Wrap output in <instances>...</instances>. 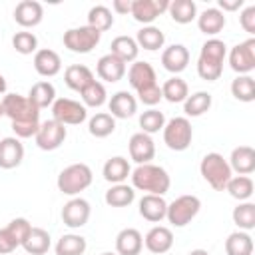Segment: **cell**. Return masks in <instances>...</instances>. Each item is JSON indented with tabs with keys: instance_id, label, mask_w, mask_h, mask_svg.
I'll return each mask as SVG.
<instances>
[{
	"instance_id": "cell-1",
	"label": "cell",
	"mask_w": 255,
	"mask_h": 255,
	"mask_svg": "<svg viewBox=\"0 0 255 255\" xmlns=\"http://www.w3.org/2000/svg\"><path fill=\"white\" fill-rule=\"evenodd\" d=\"M131 187L133 189H139V191H145V193H151V195H163L169 191V185H171V179H169V173L159 167V165H153V163H141L137 165L131 173Z\"/></svg>"
},
{
	"instance_id": "cell-2",
	"label": "cell",
	"mask_w": 255,
	"mask_h": 255,
	"mask_svg": "<svg viewBox=\"0 0 255 255\" xmlns=\"http://www.w3.org/2000/svg\"><path fill=\"white\" fill-rule=\"evenodd\" d=\"M199 171H201V177L215 189V191H223L227 181L233 177V171L227 163V159L217 153V151H211V153H205L201 163H199Z\"/></svg>"
},
{
	"instance_id": "cell-3",
	"label": "cell",
	"mask_w": 255,
	"mask_h": 255,
	"mask_svg": "<svg viewBox=\"0 0 255 255\" xmlns=\"http://www.w3.org/2000/svg\"><path fill=\"white\" fill-rule=\"evenodd\" d=\"M92 179L94 173L88 163H72L60 171L56 185L64 195H78L92 185Z\"/></svg>"
},
{
	"instance_id": "cell-4",
	"label": "cell",
	"mask_w": 255,
	"mask_h": 255,
	"mask_svg": "<svg viewBox=\"0 0 255 255\" xmlns=\"http://www.w3.org/2000/svg\"><path fill=\"white\" fill-rule=\"evenodd\" d=\"M201 209V201L197 195H179L175 197L171 203H167V213L165 219L173 225V227H185L187 223H191L195 219V215Z\"/></svg>"
},
{
	"instance_id": "cell-5",
	"label": "cell",
	"mask_w": 255,
	"mask_h": 255,
	"mask_svg": "<svg viewBox=\"0 0 255 255\" xmlns=\"http://www.w3.org/2000/svg\"><path fill=\"white\" fill-rule=\"evenodd\" d=\"M2 108H4V116H8L12 124L40 122V110L28 100V96L6 94L2 98Z\"/></svg>"
},
{
	"instance_id": "cell-6",
	"label": "cell",
	"mask_w": 255,
	"mask_h": 255,
	"mask_svg": "<svg viewBox=\"0 0 255 255\" xmlns=\"http://www.w3.org/2000/svg\"><path fill=\"white\" fill-rule=\"evenodd\" d=\"M163 143L173 151H185L193 139V128L187 118H171L163 126Z\"/></svg>"
},
{
	"instance_id": "cell-7",
	"label": "cell",
	"mask_w": 255,
	"mask_h": 255,
	"mask_svg": "<svg viewBox=\"0 0 255 255\" xmlns=\"http://www.w3.org/2000/svg\"><path fill=\"white\" fill-rule=\"evenodd\" d=\"M100 40H102V32H98L88 24L64 32V46L74 54H90L100 44Z\"/></svg>"
},
{
	"instance_id": "cell-8",
	"label": "cell",
	"mask_w": 255,
	"mask_h": 255,
	"mask_svg": "<svg viewBox=\"0 0 255 255\" xmlns=\"http://www.w3.org/2000/svg\"><path fill=\"white\" fill-rule=\"evenodd\" d=\"M88 118V108L70 98H56L52 104V120L62 126H80Z\"/></svg>"
},
{
	"instance_id": "cell-9",
	"label": "cell",
	"mask_w": 255,
	"mask_h": 255,
	"mask_svg": "<svg viewBox=\"0 0 255 255\" xmlns=\"http://www.w3.org/2000/svg\"><path fill=\"white\" fill-rule=\"evenodd\" d=\"M229 66L239 76H249L255 70V38H249L231 48Z\"/></svg>"
},
{
	"instance_id": "cell-10",
	"label": "cell",
	"mask_w": 255,
	"mask_h": 255,
	"mask_svg": "<svg viewBox=\"0 0 255 255\" xmlns=\"http://www.w3.org/2000/svg\"><path fill=\"white\" fill-rule=\"evenodd\" d=\"M66 135H68L66 126H62V124L56 122V120H46V122L40 124V129H38V133L34 135V139H36V145H38L40 149H44V151H54V149H58V147L64 143Z\"/></svg>"
},
{
	"instance_id": "cell-11",
	"label": "cell",
	"mask_w": 255,
	"mask_h": 255,
	"mask_svg": "<svg viewBox=\"0 0 255 255\" xmlns=\"http://www.w3.org/2000/svg\"><path fill=\"white\" fill-rule=\"evenodd\" d=\"M92 215V207L84 197H72L68 203L62 207V221L70 229H80L88 223Z\"/></svg>"
},
{
	"instance_id": "cell-12",
	"label": "cell",
	"mask_w": 255,
	"mask_h": 255,
	"mask_svg": "<svg viewBox=\"0 0 255 255\" xmlns=\"http://www.w3.org/2000/svg\"><path fill=\"white\" fill-rule=\"evenodd\" d=\"M169 2L167 0H131V16L139 24L151 26V22L167 10Z\"/></svg>"
},
{
	"instance_id": "cell-13",
	"label": "cell",
	"mask_w": 255,
	"mask_h": 255,
	"mask_svg": "<svg viewBox=\"0 0 255 255\" xmlns=\"http://www.w3.org/2000/svg\"><path fill=\"white\" fill-rule=\"evenodd\" d=\"M128 82H129V86L135 90V94L137 92H141V90H145V88H151V86H155L157 84V76H155V70H153V66L149 64V62H139V60H135L131 66H129V70H128Z\"/></svg>"
},
{
	"instance_id": "cell-14",
	"label": "cell",
	"mask_w": 255,
	"mask_h": 255,
	"mask_svg": "<svg viewBox=\"0 0 255 255\" xmlns=\"http://www.w3.org/2000/svg\"><path fill=\"white\" fill-rule=\"evenodd\" d=\"M128 147H129V157H131L137 165H141V163H151V159H153V155H155V143H153L151 135H147V133H143V131L133 133V135L129 137Z\"/></svg>"
},
{
	"instance_id": "cell-15",
	"label": "cell",
	"mask_w": 255,
	"mask_h": 255,
	"mask_svg": "<svg viewBox=\"0 0 255 255\" xmlns=\"http://www.w3.org/2000/svg\"><path fill=\"white\" fill-rule=\"evenodd\" d=\"M143 245L149 253H155V255H161V253H167L171 247H173V233L169 227H163V225H155L151 227L145 237H143Z\"/></svg>"
},
{
	"instance_id": "cell-16",
	"label": "cell",
	"mask_w": 255,
	"mask_h": 255,
	"mask_svg": "<svg viewBox=\"0 0 255 255\" xmlns=\"http://www.w3.org/2000/svg\"><path fill=\"white\" fill-rule=\"evenodd\" d=\"M44 18V8L36 0H22L14 8V20L22 28H34L42 22Z\"/></svg>"
},
{
	"instance_id": "cell-17",
	"label": "cell",
	"mask_w": 255,
	"mask_h": 255,
	"mask_svg": "<svg viewBox=\"0 0 255 255\" xmlns=\"http://www.w3.org/2000/svg\"><path fill=\"white\" fill-rule=\"evenodd\" d=\"M24 159V145L22 141L14 137H2L0 139V167L2 169H14Z\"/></svg>"
},
{
	"instance_id": "cell-18",
	"label": "cell",
	"mask_w": 255,
	"mask_h": 255,
	"mask_svg": "<svg viewBox=\"0 0 255 255\" xmlns=\"http://www.w3.org/2000/svg\"><path fill=\"white\" fill-rule=\"evenodd\" d=\"M187 64H189V50L183 44H171L161 52V66L175 76L183 72Z\"/></svg>"
},
{
	"instance_id": "cell-19",
	"label": "cell",
	"mask_w": 255,
	"mask_h": 255,
	"mask_svg": "<svg viewBox=\"0 0 255 255\" xmlns=\"http://www.w3.org/2000/svg\"><path fill=\"white\" fill-rule=\"evenodd\" d=\"M126 70H128V64H124L120 58H116L114 54H106L98 60L96 64V72L100 76V80L104 82H120L124 76H126Z\"/></svg>"
},
{
	"instance_id": "cell-20",
	"label": "cell",
	"mask_w": 255,
	"mask_h": 255,
	"mask_svg": "<svg viewBox=\"0 0 255 255\" xmlns=\"http://www.w3.org/2000/svg\"><path fill=\"white\" fill-rule=\"evenodd\" d=\"M108 108H110V116L112 118H116V120H128V118H131L137 112V100L129 92L122 90V92H116L110 98Z\"/></svg>"
},
{
	"instance_id": "cell-21",
	"label": "cell",
	"mask_w": 255,
	"mask_h": 255,
	"mask_svg": "<svg viewBox=\"0 0 255 255\" xmlns=\"http://www.w3.org/2000/svg\"><path fill=\"white\" fill-rule=\"evenodd\" d=\"M167 213V201L163 199V195H151L145 193L139 199V215L149 221V223H159L161 219H165Z\"/></svg>"
},
{
	"instance_id": "cell-22",
	"label": "cell",
	"mask_w": 255,
	"mask_h": 255,
	"mask_svg": "<svg viewBox=\"0 0 255 255\" xmlns=\"http://www.w3.org/2000/svg\"><path fill=\"white\" fill-rule=\"evenodd\" d=\"M143 247V237L135 227H126L116 235L118 255H139Z\"/></svg>"
},
{
	"instance_id": "cell-23",
	"label": "cell",
	"mask_w": 255,
	"mask_h": 255,
	"mask_svg": "<svg viewBox=\"0 0 255 255\" xmlns=\"http://www.w3.org/2000/svg\"><path fill=\"white\" fill-rule=\"evenodd\" d=\"M34 70L44 76V78H52L56 74H60L62 70V60L58 56V52L50 50V48H42L34 54Z\"/></svg>"
},
{
	"instance_id": "cell-24",
	"label": "cell",
	"mask_w": 255,
	"mask_h": 255,
	"mask_svg": "<svg viewBox=\"0 0 255 255\" xmlns=\"http://www.w3.org/2000/svg\"><path fill=\"white\" fill-rule=\"evenodd\" d=\"M227 163L231 171L239 175H249L255 171V149L251 145H239L231 151V157Z\"/></svg>"
},
{
	"instance_id": "cell-25",
	"label": "cell",
	"mask_w": 255,
	"mask_h": 255,
	"mask_svg": "<svg viewBox=\"0 0 255 255\" xmlns=\"http://www.w3.org/2000/svg\"><path fill=\"white\" fill-rule=\"evenodd\" d=\"M96 78H94V74H92V70L88 68V66H84V64H72V66H68L66 68V72H64V82H66V86L70 88V90H74V92H82L88 84H92Z\"/></svg>"
},
{
	"instance_id": "cell-26",
	"label": "cell",
	"mask_w": 255,
	"mask_h": 255,
	"mask_svg": "<svg viewBox=\"0 0 255 255\" xmlns=\"http://www.w3.org/2000/svg\"><path fill=\"white\" fill-rule=\"evenodd\" d=\"M102 173H104V179H106V181H110V183L116 185V183H124V181L129 177L131 167H129V161H128L126 157L114 155V157H110V159L104 163Z\"/></svg>"
},
{
	"instance_id": "cell-27",
	"label": "cell",
	"mask_w": 255,
	"mask_h": 255,
	"mask_svg": "<svg viewBox=\"0 0 255 255\" xmlns=\"http://www.w3.org/2000/svg\"><path fill=\"white\" fill-rule=\"evenodd\" d=\"M197 28L205 36H215L225 28V14L219 8H207L197 16Z\"/></svg>"
},
{
	"instance_id": "cell-28",
	"label": "cell",
	"mask_w": 255,
	"mask_h": 255,
	"mask_svg": "<svg viewBox=\"0 0 255 255\" xmlns=\"http://www.w3.org/2000/svg\"><path fill=\"white\" fill-rule=\"evenodd\" d=\"M50 245H52L50 233L42 227H32L26 241L22 243V247L28 255H44V253L50 251Z\"/></svg>"
},
{
	"instance_id": "cell-29",
	"label": "cell",
	"mask_w": 255,
	"mask_h": 255,
	"mask_svg": "<svg viewBox=\"0 0 255 255\" xmlns=\"http://www.w3.org/2000/svg\"><path fill=\"white\" fill-rule=\"evenodd\" d=\"M112 52L116 58H120L124 64H129V62H135L137 60V54H139V46L135 42V38L131 36H118L112 40Z\"/></svg>"
},
{
	"instance_id": "cell-30",
	"label": "cell",
	"mask_w": 255,
	"mask_h": 255,
	"mask_svg": "<svg viewBox=\"0 0 255 255\" xmlns=\"http://www.w3.org/2000/svg\"><path fill=\"white\" fill-rule=\"evenodd\" d=\"M28 100L38 108V110H44L48 106H52L56 102V88L54 84H50L48 80H42V82H36L30 92H28Z\"/></svg>"
},
{
	"instance_id": "cell-31",
	"label": "cell",
	"mask_w": 255,
	"mask_h": 255,
	"mask_svg": "<svg viewBox=\"0 0 255 255\" xmlns=\"http://www.w3.org/2000/svg\"><path fill=\"white\" fill-rule=\"evenodd\" d=\"M187 96H189V86H187V82L181 80L179 76H173V78L165 80L163 86H161V98L167 100L169 104L185 102Z\"/></svg>"
},
{
	"instance_id": "cell-32",
	"label": "cell",
	"mask_w": 255,
	"mask_h": 255,
	"mask_svg": "<svg viewBox=\"0 0 255 255\" xmlns=\"http://www.w3.org/2000/svg\"><path fill=\"white\" fill-rule=\"evenodd\" d=\"M104 199L110 207H128L135 199V189L128 183H116L106 191Z\"/></svg>"
},
{
	"instance_id": "cell-33",
	"label": "cell",
	"mask_w": 255,
	"mask_h": 255,
	"mask_svg": "<svg viewBox=\"0 0 255 255\" xmlns=\"http://www.w3.org/2000/svg\"><path fill=\"white\" fill-rule=\"evenodd\" d=\"M227 255H253V239L247 231H233L225 239Z\"/></svg>"
},
{
	"instance_id": "cell-34",
	"label": "cell",
	"mask_w": 255,
	"mask_h": 255,
	"mask_svg": "<svg viewBox=\"0 0 255 255\" xmlns=\"http://www.w3.org/2000/svg\"><path fill=\"white\" fill-rule=\"evenodd\" d=\"M167 12L173 22L177 24H189L197 18V6L193 0H173L167 6Z\"/></svg>"
},
{
	"instance_id": "cell-35",
	"label": "cell",
	"mask_w": 255,
	"mask_h": 255,
	"mask_svg": "<svg viewBox=\"0 0 255 255\" xmlns=\"http://www.w3.org/2000/svg\"><path fill=\"white\" fill-rule=\"evenodd\" d=\"M54 249H56V255H84L88 249V241L78 233H68L58 239Z\"/></svg>"
},
{
	"instance_id": "cell-36",
	"label": "cell",
	"mask_w": 255,
	"mask_h": 255,
	"mask_svg": "<svg viewBox=\"0 0 255 255\" xmlns=\"http://www.w3.org/2000/svg\"><path fill=\"white\" fill-rule=\"evenodd\" d=\"M135 42H137L139 48L149 50V52H155V50L163 48L165 36H163V32H161L157 26H143V28L135 34Z\"/></svg>"
},
{
	"instance_id": "cell-37",
	"label": "cell",
	"mask_w": 255,
	"mask_h": 255,
	"mask_svg": "<svg viewBox=\"0 0 255 255\" xmlns=\"http://www.w3.org/2000/svg\"><path fill=\"white\" fill-rule=\"evenodd\" d=\"M211 102L213 100H211V94L209 92H195V94H191V96L185 98L183 112H185L187 118H199L205 112H209Z\"/></svg>"
},
{
	"instance_id": "cell-38",
	"label": "cell",
	"mask_w": 255,
	"mask_h": 255,
	"mask_svg": "<svg viewBox=\"0 0 255 255\" xmlns=\"http://www.w3.org/2000/svg\"><path fill=\"white\" fill-rule=\"evenodd\" d=\"M253 189H255V183L249 175H233L225 185V191L237 201H247L253 195Z\"/></svg>"
},
{
	"instance_id": "cell-39",
	"label": "cell",
	"mask_w": 255,
	"mask_h": 255,
	"mask_svg": "<svg viewBox=\"0 0 255 255\" xmlns=\"http://www.w3.org/2000/svg\"><path fill=\"white\" fill-rule=\"evenodd\" d=\"M88 129L94 137H108L116 129V118H112L108 112H98L90 118Z\"/></svg>"
},
{
	"instance_id": "cell-40",
	"label": "cell",
	"mask_w": 255,
	"mask_h": 255,
	"mask_svg": "<svg viewBox=\"0 0 255 255\" xmlns=\"http://www.w3.org/2000/svg\"><path fill=\"white\" fill-rule=\"evenodd\" d=\"M231 217H233V223L239 227V231H251V229H255V203L241 201L233 209Z\"/></svg>"
},
{
	"instance_id": "cell-41",
	"label": "cell",
	"mask_w": 255,
	"mask_h": 255,
	"mask_svg": "<svg viewBox=\"0 0 255 255\" xmlns=\"http://www.w3.org/2000/svg\"><path fill=\"white\" fill-rule=\"evenodd\" d=\"M88 26L96 28L98 32H106L114 26V14L108 6L104 4H98V6H92L90 12H88Z\"/></svg>"
},
{
	"instance_id": "cell-42",
	"label": "cell",
	"mask_w": 255,
	"mask_h": 255,
	"mask_svg": "<svg viewBox=\"0 0 255 255\" xmlns=\"http://www.w3.org/2000/svg\"><path fill=\"white\" fill-rule=\"evenodd\" d=\"M80 96H82V102H84L86 108H102L106 104V100H108L106 86L102 82H98V80H94L92 84H88L80 92Z\"/></svg>"
},
{
	"instance_id": "cell-43",
	"label": "cell",
	"mask_w": 255,
	"mask_h": 255,
	"mask_svg": "<svg viewBox=\"0 0 255 255\" xmlns=\"http://www.w3.org/2000/svg\"><path fill=\"white\" fill-rule=\"evenodd\" d=\"M231 94L239 102H253L255 100V80L251 76H237L231 82Z\"/></svg>"
},
{
	"instance_id": "cell-44",
	"label": "cell",
	"mask_w": 255,
	"mask_h": 255,
	"mask_svg": "<svg viewBox=\"0 0 255 255\" xmlns=\"http://www.w3.org/2000/svg\"><path fill=\"white\" fill-rule=\"evenodd\" d=\"M225 56H227V46L219 38H209L207 42H203L201 52H199L201 60H209V62H215V64H223Z\"/></svg>"
},
{
	"instance_id": "cell-45",
	"label": "cell",
	"mask_w": 255,
	"mask_h": 255,
	"mask_svg": "<svg viewBox=\"0 0 255 255\" xmlns=\"http://www.w3.org/2000/svg\"><path fill=\"white\" fill-rule=\"evenodd\" d=\"M163 126H165V116H163V112H159L155 108H149L139 116V128L147 135L157 133L159 129H163Z\"/></svg>"
},
{
	"instance_id": "cell-46",
	"label": "cell",
	"mask_w": 255,
	"mask_h": 255,
	"mask_svg": "<svg viewBox=\"0 0 255 255\" xmlns=\"http://www.w3.org/2000/svg\"><path fill=\"white\" fill-rule=\"evenodd\" d=\"M12 46L18 54H36L38 52V38L34 32H28V30H22V32H16L14 38H12Z\"/></svg>"
},
{
	"instance_id": "cell-47",
	"label": "cell",
	"mask_w": 255,
	"mask_h": 255,
	"mask_svg": "<svg viewBox=\"0 0 255 255\" xmlns=\"http://www.w3.org/2000/svg\"><path fill=\"white\" fill-rule=\"evenodd\" d=\"M6 227L12 231V235L18 239V243H20V247H22V243L26 241V237H28V233H30V229H32V223H30L28 219H24V217H16V219H12Z\"/></svg>"
},
{
	"instance_id": "cell-48",
	"label": "cell",
	"mask_w": 255,
	"mask_h": 255,
	"mask_svg": "<svg viewBox=\"0 0 255 255\" xmlns=\"http://www.w3.org/2000/svg\"><path fill=\"white\" fill-rule=\"evenodd\" d=\"M20 247L18 239L12 235V231L8 227L0 229V255H10Z\"/></svg>"
},
{
	"instance_id": "cell-49",
	"label": "cell",
	"mask_w": 255,
	"mask_h": 255,
	"mask_svg": "<svg viewBox=\"0 0 255 255\" xmlns=\"http://www.w3.org/2000/svg\"><path fill=\"white\" fill-rule=\"evenodd\" d=\"M137 98H139L141 104L153 108V106L159 104V100H161V86L155 84V86H151V88H145V90L137 92Z\"/></svg>"
},
{
	"instance_id": "cell-50",
	"label": "cell",
	"mask_w": 255,
	"mask_h": 255,
	"mask_svg": "<svg viewBox=\"0 0 255 255\" xmlns=\"http://www.w3.org/2000/svg\"><path fill=\"white\" fill-rule=\"evenodd\" d=\"M239 24L245 32L255 34V6H247L241 14H239Z\"/></svg>"
},
{
	"instance_id": "cell-51",
	"label": "cell",
	"mask_w": 255,
	"mask_h": 255,
	"mask_svg": "<svg viewBox=\"0 0 255 255\" xmlns=\"http://www.w3.org/2000/svg\"><path fill=\"white\" fill-rule=\"evenodd\" d=\"M217 6H219V10L223 14L225 12H235V10H239L243 6V0H219Z\"/></svg>"
},
{
	"instance_id": "cell-52",
	"label": "cell",
	"mask_w": 255,
	"mask_h": 255,
	"mask_svg": "<svg viewBox=\"0 0 255 255\" xmlns=\"http://www.w3.org/2000/svg\"><path fill=\"white\" fill-rule=\"evenodd\" d=\"M112 8H114L118 14H129V12H131V0H114Z\"/></svg>"
},
{
	"instance_id": "cell-53",
	"label": "cell",
	"mask_w": 255,
	"mask_h": 255,
	"mask_svg": "<svg viewBox=\"0 0 255 255\" xmlns=\"http://www.w3.org/2000/svg\"><path fill=\"white\" fill-rule=\"evenodd\" d=\"M187 255H209V251H205V249H191Z\"/></svg>"
},
{
	"instance_id": "cell-54",
	"label": "cell",
	"mask_w": 255,
	"mask_h": 255,
	"mask_svg": "<svg viewBox=\"0 0 255 255\" xmlns=\"http://www.w3.org/2000/svg\"><path fill=\"white\" fill-rule=\"evenodd\" d=\"M2 94H6V80H4V76L0 74V96Z\"/></svg>"
},
{
	"instance_id": "cell-55",
	"label": "cell",
	"mask_w": 255,
	"mask_h": 255,
	"mask_svg": "<svg viewBox=\"0 0 255 255\" xmlns=\"http://www.w3.org/2000/svg\"><path fill=\"white\" fill-rule=\"evenodd\" d=\"M4 116V108H2V100H0V118Z\"/></svg>"
},
{
	"instance_id": "cell-56",
	"label": "cell",
	"mask_w": 255,
	"mask_h": 255,
	"mask_svg": "<svg viewBox=\"0 0 255 255\" xmlns=\"http://www.w3.org/2000/svg\"><path fill=\"white\" fill-rule=\"evenodd\" d=\"M102 255H118V253H110V251H106V253H102Z\"/></svg>"
}]
</instances>
